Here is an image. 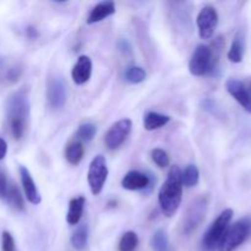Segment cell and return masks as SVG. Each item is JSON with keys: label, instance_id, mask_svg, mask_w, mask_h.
Masks as SVG:
<instances>
[{"label": "cell", "instance_id": "obj_13", "mask_svg": "<svg viewBox=\"0 0 251 251\" xmlns=\"http://www.w3.org/2000/svg\"><path fill=\"white\" fill-rule=\"evenodd\" d=\"M20 176H21V183L22 186H24V191L27 200L31 203H33V205L41 203V194H39L36 183H34L31 173H29V171L26 167H20Z\"/></svg>", "mask_w": 251, "mask_h": 251}, {"label": "cell", "instance_id": "obj_2", "mask_svg": "<svg viewBox=\"0 0 251 251\" xmlns=\"http://www.w3.org/2000/svg\"><path fill=\"white\" fill-rule=\"evenodd\" d=\"M29 103L28 97L25 90L14 93L9 100L7 107V118L11 134L15 140H20L26 130L27 118H28Z\"/></svg>", "mask_w": 251, "mask_h": 251}, {"label": "cell", "instance_id": "obj_21", "mask_svg": "<svg viewBox=\"0 0 251 251\" xmlns=\"http://www.w3.org/2000/svg\"><path fill=\"white\" fill-rule=\"evenodd\" d=\"M199 178H200V173H199L198 167L194 164H189L184 169V172H181V184L186 188L195 186L199 183Z\"/></svg>", "mask_w": 251, "mask_h": 251}, {"label": "cell", "instance_id": "obj_31", "mask_svg": "<svg viewBox=\"0 0 251 251\" xmlns=\"http://www.w3.org/2000/svg\"><path fill=\"white\" fill-rule=\"evenodd\" d=\"M6 152H7L6 142H5L4 139H1V137H0V161H2V159L5 158V156H6Z\"/></svg>", "mask_w": 251, "mask_h": 251}, {"label": "cell", "instance_id": "obj_10", "mask_svg": "<svg viewBox=\"0 0 251 251\" xmlns=\"http://www.w3.org/2000/svg\"><path fill=\"white\" fill-rule=\"evenodd\" d=\"M226 88L248 113H251V91L247 83L237 78H229L226 82Z\"/></svg>", "mask_w": 251, "mask_h": 251}, {"label": "cell", "instance_id": "obj_8", "mask_svg": "<svg viewBox=\"0 0 251 251\" xmlns=\"http://www.w3.org/2000/svg\"><path fill=\"white\" fill-rule=\"evenodd\" d=\"M196 24L199 27V34L202 39H210L215 33L218 25V15L213 6H205L200 10Z\"/></svg>", "mask_w": 251, "mask_h": 251}, {"label": "cell", "instance_id": "obj_19", "mask_svg": "<svg viewBox=\"0 0 251 251\" xmlns=\"http://www.w3.org/2000/svg\"><path fill=\"white\" fill-rule=\"evenodd\" d=\"M83 152H85V150H83L82 144H81L80 141L71 142V144L66 147V159H68V162L70 164L76 166V164L80 163L81 159H82Z\"/></svg>", "mask_w": 251, "mask_h": 251}, {"label": "cell", "instance_id": "obj_24", "mask_svg": "<svg viewBox=\"0 0 251 251\" xmlns=\"http://www.w3.org/2000/svg\"><path fill=\"white\" fill-rule=\"evenodd\" d=\"M152 249L154 251H167L168 250V237L166 232L162 229L157 230L151 240Z\"/></svg>", "mask_w": 251, "mask_h": 251}, {"label": "cell", "instance_id": "obj_1", "mask_svg": "<svg viewBox=\"0 0 251 251\" xmlns=\"http://www.w3.org/2000/svg\"><path fill=\"white\" fill-rule=\"evenodd\" d=\"M181 195H183L181 172L178 166H173L168 172L166 181L158 194L159 206L164 216L172 217L176 215L180 206Z\"/></svg>", "mask_w": 251, "mask_h": 251}, {"label": "cell", "instance_id": "obj_3", "mask_svg": "<svg viewBox=\"0 0 251 251\" xmlns=\"http://www.w3.org/2000/svg\"><path fill=\"white\" fill-rule=\"evenodd\" d=\"M251 235V217H244L228 228L220 245L221 251H233Z\"/></svg>", "mask_w": 251, "mask_h": 251}, {"label": "cell", "instance_id": "obj_12", "mask_svg": "<svg viewBox=\"0 0 251 251\" xmlns=\"http://www.w3.org/2000/svg\"><path fill=\"white\" fill-rule=\"evenodd\" d=\"M152 176L146 173H141L137 171H131L125 174L122 180V186L126 190L137 191V190H146L147 188H152Z\"/></svg>", "mask_w": 251, "mask_h": 251}, {"label": "cell", "instance_id": "obj_16", "mask_svg": "<svg viewBox=\"0 0 251 251\" xmlns=\"http://www.w3.org/2000/svg\"><path fill=\"white\" fill-rule=\"evenodd\" d=\"M83 207H85V198L83 196H78V198L70 200L68 215H66V221H68L69 225L75 226L80 222L81 216L83 213Z\"/></svg>", "mask_w": 251, "mask_h": 251}, {"label": "cell", "instance_id": "obj_29", "mask_svg": "<svg viewBox=\"0 0 251 251\" xmlns=\"http://www.w3.org/2000/svg\"><path fill=\"white\" fill-rule=\"evenodd\" d=\"M7 189H9V181L6 174L2 169H0V199H6Z\"/></svg>", "mask_w": 251, "mask_h": 251}, {"label": "cell", "instance_id": "obj_14", "mask_svg": "<svg viewBox=\"0 0 251 251\" xmlns=\"http://www.w3.org/2000/svg\"><path fill=\"white\" fill-rule=\"evenodd\" d=\"M92 74V61L87 55H81L74 65L71 76L76 85H83L87 82Z\"/></svg>", "mask_w": 251, "mask_h": 251}, {"label": "cell", "instance_id": "obj_30", "mask_svg": "<svg viewBox=\"0 0 251 251\" xmlns=\"http://www.w3.org/2000/svg\"><path fill=\"white\" fill-rule=\"evenodd\" d=\"M118 48H119V50L124 54H131L132 51L131 44H130V42L127 41V39H119V41H118Z\"/></svg>", "mask_w": 251, "mask_h": 251}, {"label": "cell", "instance_id": "obj_33", "mask_svg": "<svg viewBox=\"0 0 251 251\" xmlns=\"http://www.w3.org/2000/svg\"><path fill=\"white\" fill-rule=\"evenodd\" d=\"M247 86H248V87H249V90L251 91V80L249 81V82H248V83H247Z\"/></svg>", "mask_w": 251, "mask_h": 251}, {"label": "cell", "instance_id": "obj_28", "mask_svg": "<svg viewBox=\"0 0 251 251\" xmlns=\"http://www.w3.org/2000/svg\"><path fill=\"white\" fill-rule=\"evenodd\" d=\"M1 250L2 251H16L14 237H12L9 232H6V230H5V232H2V234H1Z\"/></svg>", "mask_w": 251, "mask_h": 251}, {"label": "cell", "instance_id": "obj_18", "mask_svg": "<svg viewBox=\"0 0 251 251\" xmlns=\"http://www.w3.org/2000/svg\"><path fill=\"white\" fill-rule=\"evenodd\" d=\"M169 120H171V118L168 115L159 114V113L156 112H150L145 115L144 126L149 131H152V130L159 129V127L167 125L169 123Z\"/></svg>", "mask_w": 251, "mask_h": 251}, {"label": "cell", "instance_id": "obj_15", "mask_svg": "<svg viewBox=\"0 0 251 251\" xmlns=\"http://www.w3.org/2000/svg\"><path fill=\"white\" fill-rule=\"evenodd\" d=\"M115 12V5L113 1H102L100 4L96 5L92 10H91L90 15L87 17V24L93 25L100 22L102 20L107 19V17L112 16Z\"/></svg>", "mask_w": 251, "mask_h": 251}, {"label": "cell", "instance_id": "obj_27", "mask_svg": "<svg viewBox=\"0 0 251 251\" xmlns=\"http://www.w3.org/2000/svg\"><path fill=\"white\" fill-rule=\"evenodd\" d=\"M151 156L154 163H156L159 168H166V167L169 166L171 159H169L168 153H167L166 151H163V150L154 149L153 151H152Z\"/></svg>", "mask_w": 251, "mask_h": 251}, {"label": "cell", "instance_id": "obj_23", "mask_svg": "<svg viewBox=\"0 0 251 251\" xmlns=\"http://www.w3.org/2000/svg\"><path fill=\"white\" fill-rule=\"evenodd\" d=\"M139 245V238L135 232H126L123 234L119 243V251H134Z\"/></svg>", "mask_w": 251, "mask_h": 251}, {"label": "cell", "instance_id": "obj_20", "mask_svg": "<svg viewBox=\"0 0 251 251\" xmlns=\"http://www.w3.org/2000/svg\"><path fill=\"white\" fill-rule=\"evenodd\" d=\"M5 200H7L10 206L14 207L15 210L22 211L25 208V202L24 199H22L21 196V193H20L19 188H17L14 183L9 184V189H7L6 199H5Z\"/></svg>", "mask_w": 251, "mask_h": 251}, {"label": "cell", "instance_id": "obj_6", "mask_svg": "<svg viewBox=\"0 0 251 251\" xmlns=\"http://www.w3.org/2000/svg\"><path fill=\"white\" fill-rule=\"evenodd\" d=\"M107 161H105V157H103L102 154H98L91 162L87 173L88 185H90V189L93 195H100L102 193L103 186H104L105 181H107Z\"/></svg>", "mask_w": 251, "mask_h": 251}, {"label": "cell", "instance_id": "obj_32", "mask_svg": "<svg viewBox=\"0 0 251 251\" xmlns=\"http://www.w3.org/2000/svg\"><path fill=\"white\" fill-rule=\"evenodd\" d=\"M26 32H27V36H28L29 38H36V37L38 36V32H37V29L34 28V27H28Z\"/></svg>", "mask_w": 251, "mask_h": 251}, {"label": "cell", "instance_id": "obj_11", "mask_svg": "<svg viewBox=\"0 0 251 251\" xmlns=\"http://www.w3.org/2000/svg\"><path fill=\"white\" fill-rule=\"evenodd\" d=\"M48 103L54 109H60L66 102V86L61 77H51L47 87Z\"/></svg>", "mask_w": 251, "mask_h": 251}, {"label": "cell", "instance_id": "obj_22", "mask_svg": "<svg viewBox=\"0 0 251 251\" xmlns=\"http://www.w3.org/2000/svg\"><path fill=\"white\" fill-rule=\"evenodd\" d=\"M87 239H88V229L87 226L82 225L77 228V229L74 232L73 237H71V244L75 249L82 250L85 249V247L87 245Z\"/></svg>", "mask_w": 251, "mask_h": 251}, {"label": "cell", "instance_id": "obj_5", "mask_svg": "<svg viewBox=\"0 0 251 251\" xmlns=\"http://www.w3.org/2000/svg\"><path fill=\"white\" fill-rule=\"evenodd\" d=\"M233 215H234V212H233L232 208H227L216 218V221L208 228L205 237H203L202 243L206 249H213V248L220 247L226 233H227L228 226L232 221Z\"/></svg>", "mask_w": 251, "mask_h": 251}, {"label": "cell", "instance_id": "obj_25", "mask_svg": "<svg viewBox=\"0 0 251 251\" xmlns=\"http://www.w3.org/2000/svg\"><path fill=\"white\" fill-rule=\"evenodd\" d=\"M125 78L131 83L144 82L145 78H146V71L140 66H131L125 71Z\"/></svg>", "mask_w": 251, "mask_h": 251}, {"label": "cell", "instance_id": "obj_9", "mask_svg": "<svg viewBox=\"0 0 251 251\" xmlns=\"http://www.w3.org/2000/svg\"><path fill=\"white\" fill-rule=\"evenodd\" d=\"M132 123L130 119H122L112 125L105 134V145L109 150H115L122 146L131 131Z\"/></svg>", "mask_w": 251, "mask_h": 251}, {"label": "cell", "instance_id": "obj_26", "mask_svg": "<svg viewBox=\"0 0 251 251\" xmlns=\"http://www.w3.org/2000/svg\"><path fill=\"white\" fill-rule=\"evenodd\" d=\"M96 134H97L96 125L91 124V123H86V124H82L78 127L76 136H77L78 140H82V141H91Z\"/></svg>", "mask_w": 251, "mask_h": 251}, {"label": "cell", "instance_id": "obj_4", "mask_svg": "<svg viewBox=\"0 0 251 251\" xmlns=\"http://www.w3.org/2000/svg\"><path fill=\"white\" fill-rule=\"evenodd\" d=\"M216 59L212 49L206 44H199L189 61V71L194 76H203L215 70Z\"/></svg>", "mask_w": 251, "mask_h": 251}, {"label": "cell", "instance_id": "obj_17", "mask_svg": "<svg viewBox=\"0 0 251 251\" xmlns=\"http://www.w3.org/2000/svg\"><path fill=\"white\" fill-rule=\"evenodd\" d=\"M244 48H245V41H244V33L243 32H238L235 34L233 43L230 46L229 51H228V59L232 63H240L244 56Z\"/></svg>", "mask_w": 251, "mask_h": 251}, {"label": "cell", "instance_id": "obj_7", "mask_svg": "<svg viewBox=\"0 0 251 251\" xmlns=\"http://www.w3.org/2000/svg\"><path fill=\"white\" fill-rule=\"evenodd\" d=\"M206 211H207V199L206 198H200L191 203L183 223V230L185 234H190L201 225L205 218Z\"/></svg>", "mask_w": 251, "mask_h": 251}]
</instances>
